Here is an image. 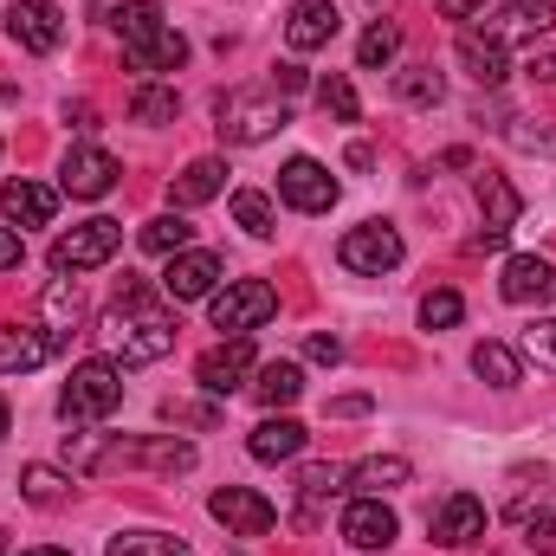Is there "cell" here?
Wrapping results in <instances>:
<instances>
[{"instance_id":"6da1fadb","label":"cell","mask_w":556,"mask_h":556,"mask_svg":"<svg viewBox=\"0 0 556 556\" xmlns=\"http://www.w3.org/2000/svg\"><path fill=\"white\" fill-rule=\"evenodd\" d=\"M175 311H162V304H149V291L142 285H124V298H117V311L104 317V343L124 356V363H155V356H168L175 350Z\"/></svg>"},{"instance_id":"7a4b0ae2","label":"cell","mask_w":556,"mask_h":556,"mask_svg":"<svg viewBox=\"0 0 556 556\" xmlns=\"http://www.w3.org/2000/svg\"><path fill=\"white\" fill-rule=\"evenodd\" d=\"M291 124V111H285V98L278 91H233V98H220V142H233V149H253V142L278 137Z\"/></svg>"},{"instance_id":"3957f363","label":"cell","mask_w":556,"mask_h":556,"mask_svg":"<svg viewBox=\"0 0 556 556\" xmlns=\"http://www.w3.org/2000/svg\"><path fill=\"white\" fill-rule=\"evenodd\" d=\"M117 402H124V369H117V363H104V356L78 363V369H72V382H65V395H59L65 420H104Z\"/></svg>"},{"instance_id":"277c9868","label":"cell","mask_w":556,"mask_h":556,"mask_svg":"<svg viewBox=\"0 0 556 556\" xmlns=\"http://www.w3.org/2000/svg\"><path fill=\"white\" fill-rule=\"evenodd\" d=\"M117 247H124V227L117 220H85V227H72V233H59L52 240V273H91V266H111L117 260Z\"/></svg>"},{"instance_id":"5b68a950","label":"cell","mask_w":556,"mask_h":556,"mask_svg":"<svg viewBox=\"0 0 556 556\" xmlns=\"http://www.w3.org/2000/svg\"><path fill=\"white\" fill-rule=\"evenodd\" d=\"M207 304H214V330H233V337H247V330H260V324L278 311V291L266 285V278H240V285L214 291Z\"/></svg>"},{"instance_id":"8992f818","label":"cell","mask_w":556,"mask_h":556,"mask_svg":"<svg viewBox=\"0 0 556 556\" xmlns=\"http://www.w3.org/2000/svg\"><path fill=\"white\" fill-rule=\"evenodd\" d=\"M337 260H343L350 273L382 278V273H395V266H402V233H395L389 220H363V227H350V233H343Z\"/></svg>"},{"instance_id":"52a82bcc","label":"cell","mask_w":556,"mask_h":556,"mask_svg":"<svg viewBox=\"0 0 556 556\" xmlns=\"http://www.w3.org/2000/svg\"><path fill=\"white\" fill-rule=\"evenodd\" d=\"M278 194H285L298 214H330V207H337V181H330V168L311 162V155H291V162L278 168Z\"/></svg>"},{"instance_id":"ba28073f","label":"cell","mask_w":556,"mask_h":556,"mask_svg":"<svg viewBox=\"0 0 556 556\" xmlns=\"http://www.w3.org/2000/svg\"><path fill=\"white\" fill-rule=\"evenodd\" d=\"M544 33H556V0H511L498 20H485V39L492 46H538Z\"/></svg>"},{"instance_id":"9c48e42d","label":"cell","mask_w":556,"mask_h":556,"mask_svg":"<svg viewBox=\"0 0 556 556\" xmlns=\"http://www.w3.org/2000/svg\"><path fill=\"white\" fill-rule=\"evenodd\" d=\"M207 511H214L233 538H266V531L278 525L273 498H260V492H247V485H220V492L207 498Z\"/></svg>"},{"instance_id":"30bf717a","label":"cell","mask_w":556,"mask_h":556,"mask_svg":"<svg viewBox=\"0 0 556 556\" xmlns=\"http://www.w3.org/2000/svg\"><path fill=\"white\" fill-rule=\"evenodd\" d=\"M117 155H104V149H72L65 155V168H59V188L72 194V201H104L111 188H117Z\"/></svg>"},{"instance_id":"8fae6325","label":"cell","mask_w":556,"mask_h":556,"mask_svg":"<svg viewBox=\"0 0 556 556\" xmlns=\"http://www.w3.org/2000/svg\"><path fill=\"white\" fill-rule=\"evenodd\" d=\"M427 531H433L440 551H466V544L485 538V505L472 492H453V498H440V511L427 518Z\"/></svg>"},{"instance_id":"7c38bea8","label":"cell","mask_w":556,"mask_h":556,"mask_svg":"<svg viewBox=\"0 0 556 556\" xmlns=\"http://www.w3.org/2000/svg\"><path fill=\"white\" fill-rule=\"evenodd\" d=\"M7 33H13V46H26V52H52V46L65 39V20H59L52 0H13V7H7Z\"/></svg>"},{"instance_id":"4fadbf2b","label":"cell","mask_w":556,"mask_h":556,"mask_svg":"<svg viewBox=\"0 0 556 556\" xmlns=\"http://www.w3.org/2000/svg\"><path fill=\"white\" fill-rule=\"evenodd\" d=\"M214 285H220V253H175L168 260V273H162V291L175 298V304H194V298H214Z\"/></svg>"},{"instance_id":"5bb4252c","label":"cell","mask_w":556,"mask_h":556,"mask_svg":"<svg viewBox=\"0 0 556 556\" xmlns=\"http://www.w3.org/2000/svg\"><path fill=\"white\" fill-rule=\"evenodd\" d=\"M247 369H253V343H247V337H233V343H220V350H207V356L194 363V382H201L207 395H233Z\"/></svg>"},{"instance_id":"9a60e30c","label":"cell","mask_w":556,"mask_h":556,"mask_svg":"<svg viewBox=\"0 0 556 556\" xmlns=\"http://www.w3.org/2000/svg\"><path fill=\"white\" fill-rule=\"evenodd\" d=\"M337 0H298L291 7V20H285V46L291 52H317V46H330L337 39Z\"/></svg>"},{"instance_id":"2e32d148","label":"cell","mask_w":556,"mask_h":556,"mask_svg":"<svg viewBox=\"0 0 556 556\" xmlns=\"http://www.w3.org/2000/svg\"><path fill=\"white\" fill-rule=\"evenodd\" d=\"M498 291H505V304H544V298L556 291V266L538 260V253H518V260H505Z\"/></svg>"},{"instance_id":"e0dca14e","label":"cell","mask_w":556,"mask_h":556,"mask_svg":"<svg viewBox=\"0 0 556 556\" xmlns=\"http://www.w3.org/2000/svg\"><path fill=\"white\" fill-rule=\"evenodd\" d=\"M395 531H402V525H395V511H389L382 498H356V505L343 511V538H350L356 551H389Z\"/></svg>"},{"instance_id":"ac0fdd59","label":"cell","mask_w":556,"mask_h":556,"mask_svg":"<svg viewBox=\"0 0 556 556\" xmlns=\"http://www.w3.org/2000/svg\"><path fill=\"white\" fill-rule=\"evenodd\" d=\"M304 440H311V433H304L291 415H273V420H260V427H253L247 453H253V459H266V466H285V459H298V453H304Z\"/></svg>"},{"instance_id":"d6986e66","label":"cell","mask_w":556,"mask_h":556,"mask_svg":"<svg viewBox=\"0 0 556 556\" xmlns=\"http://www.w3.org/2000/svg\"><path fill=\"white\" fill-rule=\"evenodd\" d=\"M0 201H7V220H13V227H46V220L59 214V194H52L46 181H26V175L7 181Z\"/></svg>"},{"instance_id":"ffe728a7","label":"cell","mask_w":556,"mask_h":556,"mask_svg":"<svg viewBox=\"0 0 556 556\" xmlns=\"http://www.w3.org/2000/svg\"><path fill=\"white\" fill-rule=\"evenodd\" d=\"M472 194H479V207H485V227H492V233H511V227H518L525 201H518V188H511L498 168H485V175L472 181Z\"/></svg>"},{"instance_id":"44dd1931","label":"cell","mask_w":556,"mask_h":556,"mask_svg":"<svg viewBox=\"0 0 556 556\" xmlns=\"http://www.w3.org/2000/svg\"><path fill=\"white\" fill-rule=\"evenodd\" d=\"M65 337H46V330H0V376H26L39 369Z\"/></svg>"},{"instance_id":"7402d4cb","label":"cell","mask_w":556,"mask_h":556,"mask_svg":"<svg viewBox=\"0 0 556 556\" xmlns=\"http://www.w3.org/2000/svg\"><path fill=\"white\" fill-rule=\"evenodd\" d=\"M104 459H130V466H155V472H188L194 466V446L188 440H137V446H111Z\"/></svg>"},{"instance_id":"603a6c76","label":"cell","mask_w":556,"mask_h":556,"mask_svg":"<svg viewBox=\"0 0 556 556\" xmlns=\"http://www.w3.org/2000/svg\"><path fill=\"white\" fill-rule=\"evenodd\" d=\"M227 188V162H214V155H201V162H188L181 175H175V207H201V201H214Z\"/></svg>"},{"instance_id":"cb8c5ba5","label":"cell","mask_w":556,"mask_h":556,"mask_svg":"<svg viewBox=\"0 0 556 556\" xmlns=\"http://www.w3.org/2000/svg\"><path fill=\"white\" fill-rule=\"evenodd\" d=\"M415 479V466L402 459V453H382V459H363V466H350V485H356V498H382V492H395V485H408Z\"/></svg>"},{"instance_id":"d4e9b609","label":"cell","mask_w":556,"mask_h":556,"mask_svg":"<svg viewBox=\"0 0 556 556\" xmlns=\"http://www.w3.org/2000/svg\"><path fill=\"white\" fill-rule=\"evenodd\" d=\"M459 65H466V78L472 85H505V46H492L485 33H459Z\"/></svg>"},{"instance_id":"484cf974","label":"cell","mask_w":556,"mask_h":556,"mask_svg":"<svg viewBox=\"0 0 556 556\" xmlns=\"http://www.w3.org/2000/svg\"><path fill=\"white\" fill-rule=\"evenodd\" d=\"M111 20H117V33H124V52H142V46L162 33V7H155V0H124Z\"/></svg>"},{"instance_id":"4316f807","label":"cell","mask_w":556,"mask_h":556,"mask_svg":"<svg viewBox=\"0 0 556 556\" xmlns=\"http://www.w3.org/2000/svg\"><path fill=\"white\" fill-rule=\"evenodd\" d=\"M253 395H260L266 408H291V402L304 395V369H298V363H266L260 382H253Z\"/></svg>"},{"instance_id":"83f0119b","label":"cell","mask_w":556,"mask_h":556,"mask_svg":"<svg viewBox=\"0 0 556 556\" xmlns=\"http://www.w3.org/2000/svg\"><path fill=\"white\" fill-rule=\"evenodd\" d=\"M188 240H194V227H188L181 214H155V220L142 227V253H155V260H175V253H188Z\"/></svg>"},{"instance_id":"f1b7e54d","label":"cell","mask_w":556,"mask_h":556,"mask_svg":"<svg viewBox=\"0 0 556 556\" xmlns=\"http://www.w3.org/2000/svg\"><path fill=\"white\" fill-rule=\"evenodd\" d=\"M472 369H479L492 389H518V382H525V363H518V350H505V343H479V350H472Z\"/></svg>"},{"instance_id":"f546056e","label":"cell","mask_w":556,"mask_h":556,"mask_svg":"<svg viewBox=\"0 0 556 556\" xmlns=\"http://www.w3.org/2000/svg\"><path fill=\"white\" fill-rule=\"evenodd\" d=\"M395 98L415 104V111H433V104L446 98V78H440L433 65H408V72H395Z\"/></svg>"},{"instance_id":"4dcf8cb0","label":"cell","mask_w":556,"mask_h":556,"mask_svg":"<svg viewBox=\"0 0 556 556\" xmlns=\"http://www.w3.org/2000/svg\"><path fill=\"white\" fill-rule=\"evenodd\" d=\"M130 65H137V72H181V65H188V39L162 26L142 52H130Z\"/></svg>"},{"instance_id":"1f68e13d","label":"cell","mask_w":556,"mask_h":556,"mask_svg":"<svg viewBox=\"0 0 556 556\" xmlns=\"http://www.w3.org/2000/svg\"><path fill=\"white\" fill-rule=\"evenodd\" d=\"M395 52H402V26H395V20H376V26L363 33V46H356L363 72H382V65H395Z\"/></svg>"},{"instance_id":"d6a6232c","label":"cell","mask_w":556,"mask_h":556,"mask_svg":"<svg viewBox=\"0 0 556 556\" xmlns=\"http://www.w3.org/2000/svg\"><path fill=\"white\" fill-rule=\"evenodd\" d=\"M20 492H26V505H65L72 498V479L59 466H26L20 472Z\"/></svg>"},{"instance_id":"836d02e7","label":"cell","mask_w":556,"mask_h":556,"mask_svg":"<svg viewBox=\"0 0 556 556\" xmlns=\"http://www.w3.org/2000/svg\"><path fill=\"white\" fill-rule=\"evenodd\" d=\"M104 556H188V544L168 531H124V538H111Z\"/></svg>"},{"instance_id":"e575fe53","label":"cell","mask_w":556,"mask_h":556,"mask_svg":"<svg viewBox=\"0 0 556 556\" xmlns=\"http://www.w3.org/2000/svg\"><path fill=\"white\" fill-rule=\"evenodd\" d=\"M233 220L253 233V240H273V227H278V214H273V201L260 194V188H240L233 194Z\"/></svg>"},{"instance_id":"d590c367","label":"cell","mask_w":556,"mask_h":556,"mask_svg":"<svg viewBox=\"0 0 556 556\" xmlns=\"http://www.w3.org/2000/svg\"><path fill=\"white\" fill-rule=\"evenodd\" d=\"M317 104H324L337 124H356V117H363V98H356V85H350L343 72H330V78L317 85Z\"/></svg>"},{"instance_id":"8d00e7d4","label":"cell","mask_w":556,"mask_h":556,"mask_svg":"<svg viewBox=\"0 0 556 556\" xmlns=\"http://www.w3.org/2000/svg\"><path fill=\"white\" fill-rule=\"evenodd\" d=\"M505 137H511V149H525V155H556V124L511 117V124H505Z\"/></svg>"},{"instance_id":"74e56055","label":"cell","mask_w":556,"mask_h":556,"mask_svg":"<svg viewBox=\"0 0 556 556\" xmlns=\"http://www.w3.org/2000/svg\"><path fill=\"white\" fill-rule=\"evenodd\" d=\"M46 317H52V324H78V317H85V291H78L72 278H52V285H46Z\"/></svg>"},{"instance_id":"f35d334b","label":"cell","mask_w":556,"mask_h":556,"mask_svg":"<svg viewBox=\"0 0 556 556\" xmlns=\"http://www.w3.org/2000/svg\"><path fill=\"white\" fill-rule=\"evenodd\" d=\"M130 117H137V124H168V117H175V91L142 85L137 98H130Z\"/></svg>"},{"instance_id":"ab89813d","label":"cell","mask_w":556,"mask_h":556,"mask_svg":"<svg viewBox=\"0 0 556 556\" xmlns=\"http://www.w3.org/2000/svg\"><path fill=\"white\" fill-rule=\"evenodd\" d=\"M459 311H466L459 291H427V298H420V324H427V330H453Z\"/></svg>"},{"instance_id":"60d3db41","label":"cell","mask_w":556,"mask_h":556,"mask_svg":"<svg viewBox=\"0 0 556 556\" xmlns=\"http://www.w3.org/2000/svg\"><path fill=\"white\" fill-rule=\"evenodd\" d=\"M525 356L544 363V369H556V317H538V324L525 330Z\"/></svg>"},{"instance_id":"b9f144b4","label":"cell","mask_w":556,"mask_h":556,"mask_svg":"<svg viewBox=\"0 0 556 556\" xmlns=\"http://www.w3.org/2000/svg\"><path fill=\"white\" fill-rule=\"evenodd\" d=\"M337 479H343V472H337V466H311V472H304V485H298V492H304V498H311V505H324V498H337Z\"/></svg>"},{"instance_id":"7bdbcfd3","label":"cell","mask_w":556,"mask_h":556,"mask_svg":"<svg viewBox=\"0 0 556 556\" xmlns=\"http://www.w3.org/2000/svg\"><path fill=\"white\" fill-rule=\"evenodd\" d=\"M304 356H311V363H343V343H337V337H311Z\"/></svg>"},{"instance_id":"ee69618b","label":"cell","mask_w":556,"mask_h":556,"mask_svg":"<svg viewBox=\"0 0 556 556\" xmlns=\"http://www.w3.org/2000/svg\"><path fill=\"white\" fill-rule=\"evenodd\" d=\"M20 260H26V247H20V233H13V227H0V273H13Z\"/></svg>"},{"instance_id":"f6af8a7d","label":"cell","mask_w":556,"mask_h":556,"mask_svg":"<svg viewBox=\"0 0 556 556\" xmlns=\"http://www.w3.org/2000/svg\"><path fill=\"white\" fill-rule=\"evenodd\" d=\"M278 98H291V91H304V85H311V78H304V65H278Z\"/></svg>"},{"instance_id":"bcb514c9","label":"cell","mask_w":556,"mask_h":556,"mask_svg":"<svg viewBox=\"0 0 556 556\" xmlns=\"http://www.w3.org/2000/svg\"><path fill=\"white\" fill-rule=\"evenodd\" d=\"M492 0H446V20H472V13H485Z\"/></svg>"},{"instance_id":"7dc6e473","label":"cell","mask_w":556,"mask_h":556,"mask_svg":"<svg viewBox=\"0 0 556 556\" xmlns=\"http://www.w3.org/2000/svg\"><path fill=\"white\" fill-rule=\"evenodd\" d=\"M65 124H72V130H98V124H91V104H65Z\"/></svg>"},{"instance_id":"c3c4849f","label":"cell","mask_w":556,"mask_h":556,"mask_svg":"<svg viewBox=\"0 0 556 556\" xmlns=\"http://www.w3.org/2000/svg\"><path fill=\"white\" fill-rule=\"evenodd\" d=\"M330 415H369V395H343V402H330Z\"/></svg>"},{"instance_id":"681fc988","label":"cell","mask_w":556,"mask_h":556,"mask_svg":"<svg viewBox=\"0 0 556 556\" xmlns=\"http://www.w3.org/2000/svg\"><path fill=\"white\" fill-rule=\"evenodd\" d=\"M7 427H13V415H7V395H0V440H7Z\"/></svg>"},{"instance_id":"f907efd6","label":"cell","mask_w":556,"mask_h":556,"mask_svg":"<svg viewBox=\"0 0 556 556\" xmlns=\"http://www.w3.org/2000/svg\"><path fill=\"white\" fill-rule=\"evenodd\" d=\"M20 556H72V551H52V544H46V551H20Z\"/></svg>"},{"instance_id":"816d5d0a","label":"cell","mask_w":556,"mask_h":556,"mask_svg":"<svg viewBox=\"0 0 556 556\" xmlns=\"http://www.w3.org/2000/svg\"><path fill=\"white\" fill-rule=\"evenodd\" d=\"M0 551H7V531H0Z\"/></svg>"}]
</instances>
